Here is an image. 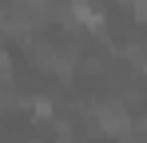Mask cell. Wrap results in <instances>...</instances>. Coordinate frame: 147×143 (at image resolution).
I'll list each match as a JSON object with an SVG mask.
<instances>
[{"mask_svg": "<svg viewBox=\"0 0 147 143\" xmlns=\"http://www.w3.org/2000/svg\"><path fill=\"white\" fill-rule=\"evenodd\" d=\"M96 119H99V127L111 131V135H123V131H127V111H123L119 103H99Z\"/></svg>", "mask_w": 147, "mask_h": 143, "instance_id": "1", "label": "cell"}, {"mask_svg": "<svg viewBox=\"0 0 147 143\" xmlns=\"http://www.w3.org/2000/svg\"><path fill=\"white\" fill-rule=\"evenodd\" d=\"M76 24H88V28H103V16L96 12L92 0H72V12H68Z\"/></svg>", "mask_w": 147, "mask_h": 143, "instance_id": "2", "label": "cell"}, {"mask_svg": "<svg viewBox=\"0 0 147 143\" xmlns=\"http://www.w3.org/2000/svg\"><path fill=\"white\" fill-rule=\"evenodd\" d=\"M131 4H135V8H139V4H143V0H131Z\"/></svg>", "mask_w": 147, "mask_h": 143, "instance_id": "3", "label": "cell"}]
</instances>
